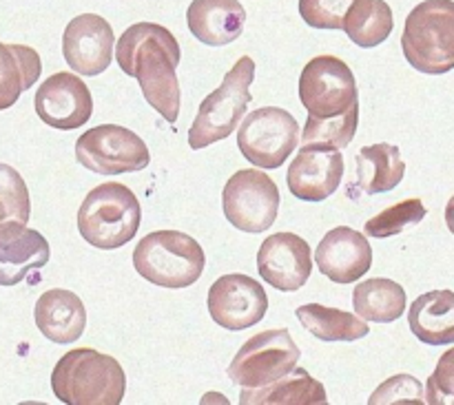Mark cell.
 Instances as JSON below:
<instances>
[{
    "label": "cell",
    "instance_id": "obj_1",
    "mask_svg": "<svg viewBox=\"0 0 454 405\" xmlns=\"http://www.w3.org/2000/svg\"><path fill=\"white\" fill-rule=\"evenodd\" d=\"M115 58L120 69L137 80L145 100L167 122H176L182 96L176 75L182 53L176 35L155 22H137L120 35Z\"/></svg>",
    "mask_w": 454,
    "mask_h": 405
},
{
    "label": "cell",
    "instance_id": "obj_2",
    "mask_svg": "<svg viewBox=\"0 0 454 405\" xmlns=\"http://www.w3.org/2000/svg\"><path fill=\"white\" fill-rule=\"evenodd\" d=\"M51 390L67 405H120L127 377L118 359L93 348H75L53 368Z\"/></svg>",
    "mask_w": 454,
    "mask_h": 405
},
{
    "label": "cell",
    "instance_id": "obj_3",
    "mask_svg": "<svg viewBox=\"0 0 454 405\" xmlns=\"http://www.w3.org/2000/svg\"><path fill=\"white\" fill-rule=\"evenodd\" d=\"M142 208L136 193L120 182H106L89 191L78 211L82 239L102 251L124 246L137 235Z\"/></svg>",
    "mask_w": 454,
    "mask_h": 405
},
{
    "label": "cell",
    "instance_id": "obj_4",
    "mask_svg": "<svg viewBox=\"0 0 454 405\" xmlns=\"http://www.w3.org/2000/svg\"><path fill=\"white\" fill-rule=\"evenodd\" d=\"M133 266L149 284L162 288H189L202 277L207 255L198 239L180 230H155L133 251Z\"/></svg>",
    "mask_w": 454,
    "mask_h": 405
},
{
    "label": "cell",
    "instance_id": "obj_5",
    "mask_svg": "<svg viewBox=\"0 0 454 405\" xmlns=\"http://www.w3.org/2000/svg\"><path fill=\"white\" fill-rule=\"evenodd\" d=\"M402 49L412 69L442 75L454 69V0H424L406 18Z\"/></svg>",
    "mask_w": 454,
    "mask_h": 405
},
{
    "label": "cell",
    "instance_id": "obj_6",
    "mask_svg": "<svg viewBox=\"0 0 454 405\" xmlns=\"http://www.w3.org/2000/svg\"><path fill=\"white\" fill-rule=\"evenodd\" d=\"M253 80H255V62L251 56H242L224 75L220 87L208 93L200 105L189 131L191 149H207L215 142L226 140L235 131L238 122L244 118L248 102L253 100Z\"/></svg>",
    "mask_w": 454,
    "mask_h": 405
},
{
    "label": "cell",
    "instance_id": "obj_7",
    "mask_svg": "<svg viewBox=\"0 0 454 405\" xmlns=\"http://www.w3.org/2000/svg\"><path fill=\"white\" fill-rule=\"evenodd\" d=\"M297 91L309 118L315 120L340 118L359 105L353 71L335 56L313 58L301 71Z\"/></svg>",
    "mask_w": 454,
    "mask_h": 405
},
{
    "label": "cell",
    "instance_id": "obj_8",
    "mask_svg": "<svg viewBox=\"0 0 454 405\" xmlns=\"http://www.w3.org/2000/svg\"><path fill=\"white\" fill-rule=\"evenodd\" d=\"M300 142V127L288 111L262 106L244 118L238 131V146L244 158L262 171L279 168Z\"/></svg>",
    "mask_w": 454,
    "mask_h": 405
},
{
    "label": "cell",
    "instance_id": "obj_9",
    "mask_svg": "<svg viewBox=\"0 0 454 405\" xmlns=\"http://www.w3.org/2000/svg\"><path fill=\"white\" fill-rule=\"evenodd\" d=\"M300 348L286 328H273L251 337L229 366V379L239 388H262L288 375L300 362Z\"/></svg>",
    "mask_w": 454,
    "mask_h": 405
},
{
    "label": "cell",
    "instance_id": "obj_10",
    "mask_svg": "<svg viewBox=\"0 0 454 405\" xmlns=\"http://www.w3.org/2000/svg\"><path fill=\"white\" fill-rule=\"evenodd\" d=\"M75 160L87 171L100 175L145 171L151 162V153L145 140L118 124H100L75 142Z\"/></svg>",
    "mask_w": 454,
    "mask_h": 405
},
{
    "label": "cell",
    "instance_id": "obj_11",
    "mask_svg": "<svg viewBox=\"0 0 454 405\" xmlns=\"http://www.w3.org/2000/svg\"><path fill=\"white\" fill-rule=\"evenodd\" d=\"M279 189L264 171H238L226 180L222 208L231 224L244 233H264L279 213Z\"/></svg>",
    "mask_w": 454,
    "mask_h": 405
},
{
    "label": "cell",
    "instance_id": "obj_12",
    "mask_svg": "<svg viewBox=\"0 0 454 405\" xmlns=\"http://www.w3.org/2000/svg\"><path fill=\"white\" fill-rule=\"evenodd\" d=\"M208 315L226 331H247L260 323L269 310V295L260 282L242 273L224 275L208 288Z\"/></svg>",
    "mask_w": 454,
    "mask_h": 405
},
{
    "label": "cell",
    "instance_id": "obj_13",
    "mask_svg": "<svg viewBox=\"0 0 454 405\" xmlns=\"http://www.w3.org/2000/svg\"><path fill=\"white\" fill-rule=\"evenodd\" d=\"M35 113L60 131H75L91 120L93 97L87 84L74 74H53L35 91Z\"/></svg>",
    "mask_w": 454,
    "mask_h": 405
},
{
    "label": "cell",
    "instance_id": "obj_14",
    "mask_svg": "<svg viewBox=\"0 0 454 405\" xmlns=\"http://www.w3.org/2000/svg\"><path fill=\"white\" fill-rule=\"evenodd\" d=\"M344 177V155L328 144H304L286 173L291 193L301 202H324Z\"/></svg>",
    "mask_w": 454,
    "mask_h": 405
},
{
    "label": "cell",
    "instance_id": "obj_15",
    "mask_svg": "<svg viewBox=\"0 0 454 405\" xmlns=\"http://www.w3.org/2000/svg\"><path fill=\"white\" fill-rule=\"evenodd\" d=\"M115 35L109 22L98 13H80L62 34V56L80 75H100L111 65Z\"/></svg>",
    "mask_w": 454,
    "mask_h": 405
},
{
    "label": "cell",
    "instance_id": "obj_16",
    "mask_svg": "<svg viewBox=\"0 0 454 405\" xmlns=\"http://www.w3.org/2000/svg\"><path fill=\"white\" fill-rule=\"evenodd\" d=\"M257 270L269 286L295 292L313 273V251L295 233H275L264 239L257 253Z\"/></svg>",
    "mask_w": 454,
    "mask_h": 405
},
{
    "label": "cell",
    "instance_id": "obj_17",
    "mask_svg": "<svg viewBox=\"0 0 454 405\" xmlns=\"http://www.w3.org/2000/svg\"><path fill=\"white\" fill-rule=\"evenodd\" d=\"M319 273L335 284H353L371 270L372 246L366 235L348 226L328 230L315 251Z\"/></svg>",
    "mask_w": 454,
    "mask_h": 405
},
{
    "label": "cell",
    "instance_id": "obj_18",
    "mask_svg": "<svg viewBox=\"0 0 454 405\" xmlns=\"http://www.w3.org/2000/svg\"><path fill=\"white\" fill-rule=\"evenodd\" d=\"M51 248L34 229L18 222L0 226V286H16L31 270L49 264Z\"/></svg>",
    "mask_w": 454,
    "mask_h": 405
},
{
    "label": "cell",
    "instance_id": "obj_19",
    "mask_svg": "<svg viewBox=\"0 0 454 405\" xmlns=\"http://www.w3.org/2000/svg\"><path fill=\"white\" fill-rule=\"evenodd\" d=\"M35 326L53 344H75L87 328V310L75 292L51 288L35 301Z\"/></svg>",
    "mask_w": 454,
    "mask_h": 405
},
{
    "label": "cell",
    "instance_id": "obj_20",
    "mask_svg": "<svg viewBox=\"0 0 454 405\" xmlns=\"http://www.w3.org/2000/svg\"><path fill=\"white\" fill-rule=\"evenodd\" d=\"M186 22L195 38L208 47H224L242 35L247 9L238 0H193Z\"/></svg>",
    "mask_w": 454,
    "mask_h": 405
},
{
    "label": "cell",
    "instance_id": "obj_21",
    "mask_svg": "<svg viewBox=\"0 0 454 405\" xmlns=\"http://www.w3.org/2000/svg\"><path fill=\"white\" fill-rule=\"evenodd\" d=\"M408 323L421 344H454V292L430 291L417 297L408 310Z\"/></svg>",
    "mask_w": 454,
    "mask_h": 405
},
{
    "label": "cell",
    "instance_id": "obj_22",
    "mask_svg": "<svg viewBox=\"0 0 454 405\" xmlns=\"http://www.w3.org/2000/svg\"><path fill=\"white\" fill-rule=\"evenodd\" d=\"M242 405H326L328 397L324 386L310 377L304 368H293L288 375L262 388H242Z\"/></svg>",
    "mask_w": 454,
    "mask_h": 405
},
{
    "label": "cell",
    "instance_id": "obj_23",
    "mask_svg": "<svg viewBox=\"0 0 454 405\" xmlns=\"http://www.w3.org/2000/svg\"><path fill=\"white\" fill-rule=\"evenodd\" d=\"M406 175V162L402 158V151L388 142L364 146L357 153V184L366 195L388 193L397 189Z\"/></svg>",
    "mask_w": 454,
    "mask_h": 405
},
{
    "label": "cell",
    "instance_id": "obj_24",
    "mask_svg": "<svg viewBox=\"0 0 454 405\" xmlns=\"http://www.w3.org/2000/svg\"><path fill=\"white\" fill-rule=\"evenodd\" d=\"M40 74L43 60L35 49L0 43V111L16 105L22 93L38 82Z\"/></svg>",
    "mask_w": 454,
    "mask_h": 405
},
{
    "label": "cell",
    "instance_id": "obj_25",
    "mask_svg": "<svg viewBox=\"0 0 454 405\" xmlns=\"http://www.w3.org/2000/svg\"><path fill=\"white\" fill-rule=\"evenodd\" d=\"M395 27L393 9L386 0H353L341 29L362 49L380 47L390 38Z\"/></svg>",
    "mask_w": 454,
    "mask_h": 405
},
{
    "label": "cell",
    "instance_id": "obj_26",
    "mask_svg": "<svg viewBox=\"0 0 454 405\" xmlns=\"http://www.w3.org/2000/svg\"><path fill=\"white\" fill-rule=\"evenodd\" d=\"M355 313L364 322L390 323L406 313V291L393 279L377 277L357 284L353 292Z\"/></svg>",
    "mask_w": 454,
    "mask_h": 405
},
{
    "label": "cell",
    "instance_id": "obj_27",
    "mask_svg": "<svg viewBox=\"0 0 454 405\" xmlns=\"http://www.w3.org/2000/svg\"><path fill=\"white\" fill-rule=\"evenodd\" d=\"M301 326L322 341H357L371 332L362 317L322 304H306L297 308Z\"/></svg>",
    "mask_w": 454,
    "mask_h": 405
},
{
    "label": "cell",
    "instance_id": "obj_28",
    "mask_svg": "<svg viewBox=\"0 0 454 405\" xmlns=\"http://www.w3.org/2000/svg\"><path fill=\"white\" fill-rule=\"evenodd\" d=\"M359 127V105H355L348 113L333 120H306L301 144H328L335 149H344L353 142Z\"/></svg>",
    "mask_w": 454,
    "mask_h": 405
},
{
    "label": "cell",
    "instance_id": "obj_29",
    "mask_svg": "<svg viewBox=\"0 0 454 405\" xmlns=\"http://www.w3.org/2000/svg\"><path fill=\"white\" fill-rule=\"evenodd\" d=\"M428 208L424 206V202L417 198L403 199V202L393 204L386 211H381L380 215H375L372 220H368L364 224V230L366 235L375 239H386L395 238V235L403 233L411 226H417L426 217Z\"/></svg>",
    "mask_w": 454,
    "mask_h": 405
},
{
    "label": "cell",
    "instance_id": "obj_30",
    "mask_svg": "<svg viewBox=\"0 0 454 405\" xmlns=\"http://www.w3.org/2000/svg\"><path fill=\"white\" fill-rule=\"evenodd\" d=\"M31 217V198L20 173L0 162V226L7 222L27 224Z\"/></svg>",
    "mask_w": 454,
    "mask_h": 405
},
{
    "label": "cell",
    "instance_id": "obj_31",
    "mask_svg": "<svg viewBox=\"0 0 454 405\" xmlns=\"http://www.w3.org/2000/svg\"><path fill=\"white\" fill-rule=\"evenodd\" d=\"M353 0H300V16L315 29H341Z\"/></svg>",
    "mask_w": 454,
    "mask_h": 405
},
{
    "label": "cell",
    "instance_id": "obj_32",
    "mask_svg": "<svg viewBox=\"0 0 454 405\" xmlns=\"http://www.w3.org/2000/svg\"><path fill=\"white\" fill-rule=\"evenodd\" d=\"M371 405H381V403H411V405H421L426 403L424 399V388H421V381L415 379L411 375H397L390 377L388 381L380 386L375 393L368 399Z\"/></svg>",
    "mask_w": 454,
    "mask_h": 405
},
{
    "label": "cell",
    "instance_id": "obj_33",
    "mask_svg": "<svg viewBox=\"0 0 454 405\" xmlns=\"http://www.w3.org/2000/svg\"><path fill=\"white\" fill-rule=\"evenodd\" d=\"M426 403L454 405V348L442 354L437 368L426 381Z\"/></svg>",
    "mask_w": 454,
    "mask_h": 405
},
{
    "label": "cell",
    "instance_id": "obj_34",
    "mask_svg": "<svg viewBox=\"0 0 454 405\" xmlns=\"http://www.w3.org/2000/svg\"><path fill=\"white\" fill-rule=\"evenodd\" d=\"M446 224H448V230L454 235V195L450 199H448V206H446Z\"/></svg>",
    "mask_w": 454,
    "mask_h": 405
}]
</instances>
